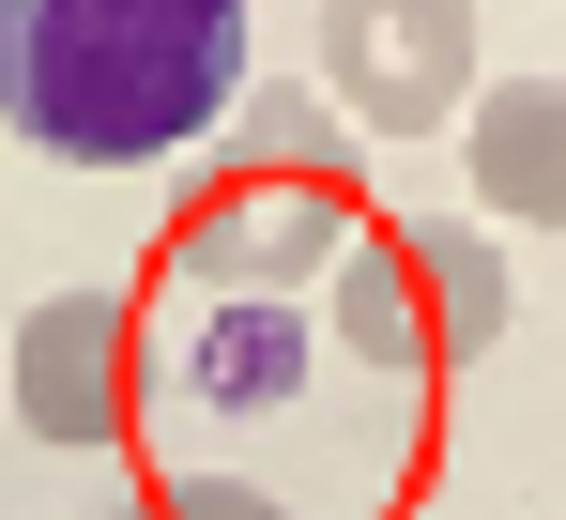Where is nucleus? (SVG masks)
Instances as JSON below:
<instances>
[{
  "mask_svg": "<svg viewBox=\"0 0 566 520\" xmlns=\"http://www.w3.org/2000/svg\"><path fill=\"white\" fill-rule=\"evenodd\" d=\"M123 520H291V506H261V490H230V475H154Z\"/></svg>",
  "mask_w": 566,
  "mask_h": 520,
  "instance_id": "8",
  "label": "nucleus"
},
{
  "mask_svg": "<svg viewBox=\"0 0 566 520\" xmlns=\"http://www.w3.org/2000/svg\"><path fill=\"white\" fill-rule=\"evenodd\" d=\"M337 352L353 367H382V383H429L444 352H429V306H413V246L368 215V246L337 260Z\"/></svg>",
  "mask_w": 566,
  "mask_h": 520,
  "instance_id": "6",
  "label": "nucleus"
},
{
  "mask_svg": "<svg viewBox=\"0 0 566 520\" xmlns=\"http://www.w3.org/2000/svg\"><path fill=\"white\" fill-rule=\"evenodd\" d=\"M353 246H368V199H353V169L291 123L261 169H230L185 230H169V275H185L199 306H291V291H337Z\"/></svg>",
  "mask_w": 566,
  "mask_h": 520,
  "instance_id": "2",
  "label": "nucleus"
},
{
  "mask_svg": "<svg viewBox=\"0 0 566 520\" xmlns=\"http://www.w3.org/2000/svg\"><path fill=\"white\" fill-rule=\"evenodd\" d=\"M322 92L368 138H460L490 62H474V0H322Z\"/></svg>",
  "mask_w": 566,
  "mask_h": 520,
  "instance_id": "3",
  "label": "nucleus"
},
{
  "mask_svg": "<svg viewBox=\"0 0 566 520\" xmlns=\"http://www.w3.org/2000/svg\"><path fill=\"white\" fill-rule=\"evenodd\" d=\"M413 246V306H429V352L474 367V352L505 337V246L490 230H398Z\"/></svg>",
  "mask_w": 566,
  "mask_h": 520,
  "instance_id": "7",
  "label": "nucleus"
},
{
  "mask_svg": "<svg viewBox=\"0 0 566 520\" xmlns=\"http://www.w3.org/2000/svg\"><path fill=\"white\" fill-rule=\"evenodd\" d=\"M245 0H0V123L62 169H154L245 107Z\"/></svg>",
  "mask_w": 566,
  "mask_h": 520,
  "instance_id": "1",
  "label": "nucleus"
},
{
  "mask_svg": "<svg viewBox=\"0 0 566 520\" xmlns=\"http://www.w3.org/2000/svg\"><path fill=\"white\" fill-rule=\"evenodd\" d=\"M0 414L31 444H62V459H93V444L138 429V306L123 291H46L15 352H0Z\"/></svg>",
  "mask_w": 566,
  "mask_h": 520,
  "instance_id": "4",
  "label": "nucleus"
},
{
  "mask_svg": "<svg viewBox=\"0 0 566 520\" xmlns=\"http://www.w3.org/2000/svg\"><path fill=\"white\" fill-rule=\"evenodd\" d=\"M460 184L490 230H566V77H490L460 123Z\"/></svg>",
  "mask_w": 566,
  "mask_h": 520,
  "instance_id": "5",
  "label": "nucleus"
}]
</instances>
